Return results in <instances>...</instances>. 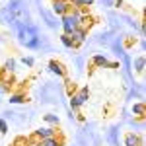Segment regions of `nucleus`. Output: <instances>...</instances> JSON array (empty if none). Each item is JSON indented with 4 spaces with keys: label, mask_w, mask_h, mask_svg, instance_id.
<instances>
[{
    "label": "nucleus",
    "mask_w": 146,
    "mask_h": 146,
    "mask_svg": "<svg viewBox=\"0 0 146 146\" xmlns=\"http://www.w3.org/2000/svg\"><path fill=\"white\" fill-rule=\"evenodd\" d=\"M60 41H62V45H64V47H68V49L76 47V43H74V39H72L70 35H66V33H62V37H60Z\"/></svg>",
    "instance_id": "obj_6"
},
{
    "label": "nucleus",
    "mask_w": 146,
    "mask_h": 146,
    "mask_svg": "<svg viewBox=\"0 0 146 146\" xmlns=\"http://www.w3.org/2000/svg\"><path fill=\"white\" fill-rule=\"evenodd\" d=\"M49 68H51V72H55V74H58V76H64L62 64H58V62H55V60H51V62H49Z\"/></svg>",
    "instance_id": "obj_5"
},
{
    "label": "nucleus",
    "mask_w": 146,
    "mask_h": 146,
    "mask_svg": "<svg viewBox=\"0 0 146 146\" xmlns=\"http://www.w3.org/2000/svg\"><path fill=\"white\" fill-rule=\"evenodd\" d=\"M43 146H58V142H56L55 138L51 136V138H45V142H43Z\"/></svg>",
    "instance_id": "obj_13"
},
{
    "label": "nucleus",
    "mask_w": 146,
    "mask_h": 146,
    "mask_svg": "<svg viewBox=\"0 0 146 146\" xmlns=\"http://www.w3.org/2000/svg\"><path fill=\"white\" fill-rule=\"evenodd\" d=\"M94 62L98 64V66H107L109 64V60L105 58V56H101V55H98V56H94Z\"/></svg>",
    "instance_id": "obj_8"
},
{
    "label": "nucleus",
    "mask_w": 146,
    "mask_h": 146,
    "mask_svg": "<svg viewBox=\"0 0 146 146\" xmlns=\"http://www.w3.org/2000/svg\"><path fill=\"white\" fill-rule=\"evenodd\" d=\"M45 119L49 121V123H58V117H55V115H47Z\"/></svg>",
    "instance_id": "obj_17"
},
{
    "label": "nucleus",
    "mask_w": 146,
    "mask_h": 146,
    "mask_svg": "<svg viewBox=\"0 0 146 146\" xmlns=\"http://www.w3.org/2000/svg\"><path fill=\"white\" fill-rule=\"evenodd\" d=\"M6 131H8V125L4 119H0V133H6Z\"/></svg>",
    "instance_id": "obj_16"
},
{
    "label": "nucleus",
    "mask_w": 146,
    "mask_h": 146,
    "mask_svg": "<svg viewBox=\"0 0 146 146\" xmlns=\"http://www.w3.org/2000/svg\"><path fill=\"white\" fill-rule=\"evenodd\" d=\"M53 135H55L53 129H39V131H37V136H43V138H51Z\"/></svg>",
    "instance_id": "obj_7"
},
{
    "label": "nucleus",
    "mask_w": 146,
    "mask_h": 146,
    "mask_svg": "<svg viewBox=\"0 0 146 146\" xmlns=\"http://www.w3.org/2000/svg\"><path fill=\"white\" fill-rule=\"evenodd\" d=\"M70 0H55L53 2V10L56 12V14H60V16H66L68 10H70Z\"/></svg>",
    "instance_id": "obj_2"
},
{
    "label": "nucleus",
    "mask_w": 146,
    "mask_h": 146,
    "mask_svg": "<svg viewBox=\"0 0 146 146\" xmlns=\"http://www.w3.org/2000/svg\"><path fill=\"white\" fill-rule=\"evenodd\" d=\"M88 96H90V94H88V90H86V88H84L82 92H78L76 96H72V100H70L72 107H74V109H78L80 105H84V103H86V100H88Z\"/></svg>",
    "instance_id": "obj_3"
},
{
    "label": "nucleus",
    "mask_w": 146,
    "mask_h": 146,
    "mask_svg": "<svg viewBox=\"0 0 146 146\" xmlns=\"http://www.w3.org/2000/svg\"><path fill=\"white\" fill-rule=\"evenodd\" d=\"M133 111L138 113V115H142V113H144V105H142V103H138V105H135V107H133Z\"/></svg>",
    "instance_id": "obj_14"
},
{
    "label": "nucleus",
    "mask_w": 146,
    "mask_h": 146,
    "mask_svg": "<svg viewBox=\"0 0 146 146\" xmlns=\"http://www.w3.org/2000/svg\"><path fill=\"white\" fill-rule=\"evenodd\" d=\"M14 66H16V60H14V58H10V60H6V62H4V70H6V72H12Z\"/></svg>",
    "instance_id": "obj_10"
},
{
    "label": "nucleus",
    "mask_w": 146,
    "mask_h": 146,
    "mask_svg": "<svg viewBox=\"0 0 146 146\" xmlns=\"http://www.w3.org/2000/svg\"><path fill=\"white\" fill-rule=\"evenodd\" d=\"M125 144H127V146H138V138H136V136L131 133V135H127V140H125Z\"/></svg>",
    "instance_id": "obj_9"
},
{
    "label": "nucleus",
    "mask_w": 146,
    "mask_h": 146,
    "mask_svg": "<svg viewBox=\"0 0 146 146\" xmlns=\"http://www.w3.org/2000/svg\"><path fill=\"white\" fill-rule=\"evenodd\" d=\"M72 2H74L76 6H90L94 0H72Z\"/></svg>",
    "instance_id": "obj_12"
},
{
    "label": "nucleus",
    "mask_w": 146,
    "mask_h": 146,
    "mask_svg": "<svg viewBox=\"0 0 146 146\" xmlns=\"http://www.w3.org/2000/svg\"><path fill=\"white\" fill-rule=\"evenodd\" d=\"M80 12H74V14H66V16H62V29H64V33L70 35L76 27H78V22H80Z\"/></svg>",
    "instance_id": "obj_1"
},
{
    "label": "nucleus",
    "mask_w": 146,
    "mask_h": 146,
    "mask_svg": "<svg viewBox=\"0 0 146 146\" xmlns=\"http://www.w3.org/2000/svg\"><path fill=\"white\" fill-rule=\"evenodd\" d=\"M70 37L74 39V43H82V41L86 39V31H84V27H76V29L70 33Z\"/></svg>",
    "instance_id": "obj_4"
},
{
    "label": "nucleus",
    "mask_w": 146,
    "mask_h": 146,
    "mask_svg": "<svg viewBox=\"0 0 146 146\" xmlns=\"http://www.w3.org/2000/svg\"><path fill=\"white\" fill-rule=\"evenodd\" d=\"M23 101V96L16 94V96H10V103H22Z\"/></svg>",
    "instance_id": "obj_11"
},
{
    "label": "nucleus",
    "mask_w": 146,
    "mask_h": 146,
    "mask_svg": "<svg viewBox=\"0 0 146 146\" xmlns=\"http://www.w3.org/2000/svg\"><path fill=\"white\" fill-rule=\"evenodd\" d=\"M22 62L25 64V66H33V58H31V56H23Z\"/></svg>",
    "instance_id": "obj_15"
}]
</instances>
